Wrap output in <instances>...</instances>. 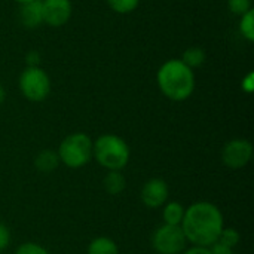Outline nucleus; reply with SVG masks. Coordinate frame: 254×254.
<instances>
[{
	"label": "nucleus",
	"instance_id": "nucleus-11",
	"mask_svg": "<svg viewBox=\"0 0 254 254\" xmlns=\"http://www.w3.org/2000/svg\"><path fill=\"white\" fill-rule=\"evenodd\" d=\"M60 158H58V153L54 152V150H49V149H45L42 152H39L34 158V167L39 173H43V174H49V173H54L58 165H60Z\"/></svg>",
	"mask_w": 254,
	"mask_h": 254
},
{
	"label": "nucleus",
	"instance_id": "nucleus-3",
	"mask_svg": "<svg viewBox=\"0 0 254 254\" xmlns=\"http://www.w3.org/2000/svg\"><path fill=\"white\" fill-rule=\"evenodd\" d=\"M129 146L115 134H103L92 141V158L107 171H121L129 162Z\"/></svg>",
	"mask_w": 254,
	"mask_h": 254
},
{
	"label": "nucleus",
	"instance_id": "nucleus-17",
	"mask_svg": "<svg viewBox=\"0 0 254 254\" xmlns=\"http://www.w3.org/2000/svg\"><path fill=\"white\" fill-rule=\"evenodd\" d=\"M240 33L249 42H254V9L249 10L241 16L240 21Z\"/></svg>",
	"mask_w": 254,
	"mask_h": 254
},
{
	"label": "nucleus",
	"instance_id": "nucleus-13",
	"mask_svg": "<svg viewBox=\"0 0 254 254\" xmlns=\"http://www.w3.org/2000/svg\"><path fill=\"white\" fill-rule=\"evenodd\" d=\"M164 211H162V219L165 225H171V226H180L183 216H185V207L177 202V201H171V202H165L164 204Z\"/></svg>",
	"mask_w": 254,
	"mask_h": 254
},
{
	"label": "nucleus",
	"instance_id": "nucleus-10",
	"mask_svg": "<svg viewBox=\"0 0 254 254\" xmlns=\"http://www.w3.org/2000/svg\"><path fill=\"white\" fill-rule=\"evenodd\" d=\"M19 21L25 28H36L40 24H43L42 0L19 4Z\"/></svg>",
	"mask_w": 254,
	"mask_h": 254
},
{
	"label": "nucleus",
	"instance_id": "nucleus-24",
	"mask_svg": "<svg viewBox=\"0 0 254 254\" xmlns=\"http://www.w3.org/2000/svg\"><path fill=\"white\" fill-rule=\"evenodd\" d=\"M210 252H211V254H234V250H232V249H229V247H226V246H223V244H220V243L213 244V246L210 247Z\"/></svg>",
	"mask_w": 254,
	"mask_h": 254
},
{
	"label": "nucleus",
	"instance_id": "nucleus-8",
	"mask_svg": "<svg viewBox=\"0 0 254 254\" xmlns=\"http://www.w3.org/2000/svg\"><path fill=\"white\" fill-rule=\"evenodd\" d=\"M73 6L70 0H42L43 24L49 27H63L71 18Z\"/></svg>",
	"mask_w": 254,
	"mask_h": 254
},
{
	"label": "nucleus",
	"instance_id": "nucleus-26",
	"mask_svg": "<svg viewBox=\"0 0 254 254\" xmlns=\"http://www.w3.org/2000/svg\"><path fill=\"white\" fill-rule=\"evenodd\" d=\"M4 100H6V91H4V88L0 85V106L4 103Z\"/></svg>",
	"mask_w": 254,
	"mask_h": 254
},
{
	"label": "nucleus",
	"instance_id": "nucleus-22",
	"mask_svg": "<svg viewBox=\"0 0 254 254\" xmlns=\"http://www.w3.org/2000/svg\"><path fill=\"white\" fill-rule=\"evenodd\" d=\"M9 243H10V232L3 223H0V252L7 249Z\"/></svg>",
	"mask_w": 254,
	"mask_h": 254
},
{
	"label": "nucleus",
	"instance_id": "nucleus-12",
	"mask_svg": "<svg viewBox=\"0 0 254 254\" xmlns=\"http://www.w3.org/2000/svg\"><path fill=\"white\" fill-rule=\"evenodd\" d=\"M103 186L109 195L116 196L125 190L127 179L121 171H107V174L104 176V180H103Z\"/></svg>",
	"mask_w": 254,
	"mask_h": 254
},
{
	"label": "nucleus",
	"instance_id": "nucleus-15",
	"mask_svg": "<svg viewBox=\"0 0 254 254\" xmlns=\"http://www.w3.org/2000/svg\"><path fill=\"white\" fill-rule=\"evenodd\" d=\"M205 58H207V55H205V51L202 49V48H199V46H190V48H188L185 52H183V55H182V63L183 64H186L189 68H198V67H201L204 63H205Z\"/></svg>",
	"mask_w": 254,
	"mask_h": 254
},
{
	"label": "nucleus",
	"instance_id": "nucleus-2",
	"mask_svg": "<svg viewBox=\"0 0 254 254\" xmlns=\"http://www.w3.org/2000/svg\"><path fill=\"white\" fill-rule=\"evenodd\" d=\"M161 92L171 101H185L195 91V73L182 60L165 61L156 74Z\"/></svg>",
	"mask_w": 254,
	"mask_h": 254
},
{
	"label": "nucleus",
	"instance_id": "nucleus-19",
	"mask_svg": "<svg viewBox=\"0 0 254 254\" xmlns=\"http://www.w3.org/2000/svg\"><path fill=\"white\" fill-rule=\"evenodd\" d=\"M228 7L234 15L243 16L249 10H252V0H228Z\"/></svg>",
	"mask_w": 254,
	"mask_h": 254
},
{
	"label": "nucleus",
	"instance_id": "nucleus-5",
	"mask_svg": "<svg viewBox=\"0 0 254 254\" xmlns=\"http://www.w3.org/2000/svg\"><path fill=\"white\" fill-rule=\"evenodd\" d=\"M18 85L24 98L33 103H40L51 94V79L42 67H25Z\"/></svg>",
	"mask_w": 254,
	"mask_h": 254
},
{
	"label": "nucleus",
	"instance_id": "nucleus-1",
	"mask_svg": "<svg viewBox=\"0 0 254 254\" xmlns=\"http://www.w3.org/2000/svg\"><path fill=\"white\" fill-rule=\"evenodd\" d=\"M180 228L186 237V241L192 246L211 247L217 243L220 232L225 228V220L217 205L213 202L199 201L185 208Z\"/></svg>",
	"mask_w": 254,
	"mask_h": 254
},
{
	"label": "nucleus",
	"instance_id": "nucleus-23",
	"mask_svg": "<svg viewBox=\"0 0 254 254\" xmlns=\"http://www.w3.org/2000/svg\"><path fill=\"white\" fill-rule=\"evenodd\" d=\"M241 88L246 94H252L254 91V73L250 71L244 76L243 82H241Z\"/></svg>",
	"mask_w": 254,
	"mask_h": 254
},
{
	"label": "nucleus",
	"instance_id": "nucleus-9",
	"mask_svg": "<svg viewBox=\"0 0 254 254\" xmlns=\"http://www.w3.org/2000/svg\"><path fill=\"white\" fill-rule=\"evenodd\" d=\"M168 195H170L168 185L165 180H162L159 177L147 180L143 185L141 192H140V198H141L143 205L147 208H152V210L162 207L167 202Z\"/></svg>",
	"mask_w": 254,
	"mask_h": 254
},
{
	"label": "nucleus",
	"instance_id": "nucleus-16",
	"mask_svg": "<svg viewBox=\"0 0 254 254\" xmlns=\"http://www.w3.org/2000/svg\"><path fill=\"white\" fill-rule=\"evenodd\" d=\"M107 4L113 12L127 15V13L134 12L138 7L140 0H107Z\"/></svg>",
	"mask_w": 254,
	"mask_h": 254
},
{
	"label": "nucleus",
	"instance_id": "nucleus-18",
	"mask_svg": "<svg viewBox=\"0 0 254 254\" xmlns=\"http://www.w3.org/2000/svg\"><path fill=\"white\" fill-rule=\"evenodd\" d=\"M240 240H241V235H240V232L237 229H234V228H223L217 243H220V244H223V246H226V247L234 250L238 246Z\"/></svg>",
	"mask_w": 254,
	"mask_h": 254
},
{
	"label": "nucleus",
	"instance_id": "nucleus-14",
	"mask_svg": "<svg viewBox=\"0 0 254 254\" xmlns=\"http://www.w3.org/2000/svg\"><path fill=\"white\" fill-rule=\"evenodd\" d=\"M86 254H119V247L112 238L97 237L89 243Z\"/></svg>",
	"mask_w": 254,
	"mask_h": 254
},
{
	"label": "nucleus",
	"instance_id": "nucleus-21",
	"mask_svg": "<svg viewBox=\"0 0 254 254\" xmlns=\"http://www.w3.org/2000/svg\"><path fill=\"white\" fill-rule=\"evenodd\" d=\"M40 52L31 49L25 54V64L27 67H40Z\"/></svg>",
	"mask_w": 254,
	"mask_h": 254
},
{
	"label": "nucleus",
	"instance_id": "nucleus-6",
	"mask_svg": "<svg viewBox=\"0 0 254 254\" xmlns=\"http://www.w3.org/2000/svg\"><path fill=\"white\" fill-rule=\"evenodd\" d=\"M186 244L188 241L180 226L164 223L152 235V247L158 254H182Z\"/></svg>",
	"mask_w": 254,
	"mask_h": 254
},
{
	"label": "nucleus",
	"instance_id": "nucleus-27",
	"mask_svg": "<svg viewBox=\"0 0 254 254\" xmlns=\"http://www.w3.org/2000/svg\"><path fill=\"white\" fill-rule=\"evenodd\" d=\"M18 4H25V3H31V1H36V0H15Z\"/></svg>",
	"mask_w": 254,
	"mask_h": 254
},
{
	"label": "nucleus",
	"instance_id": "nucleus-25",
	"mask_svg": "<svg viewBox=\"0 0 254 254\" xmlns=\"http://www.w3.org/2000/svg\"><path fill=\"white\" fill-rule=\"evenodd\" d=\"M183 254H211L210 247H199V246H193L189 250H186Z\"/></svg>",
	"mask_w": 254,
	"mask_h": 254
},
{
	"label": "nucleus",
	"instance_id": "nucleus-20",
	"mask_svg": "<svg viewBox=\"0 0 254 254\" xmlns=\"http://www.w3.org/2000/svg\"><path fill=\"white\" fill-rule=\"evenodd\" d=\"M15 254H49V252L36 243H22L16 249Z\"/></svg>",
	"mask_w": 254,
	"mask_h": 254
},
{
	"label": "nucleus",
	"instance_id": "nucleus-4",
	"mask_svg": "<svg viewBox=\"0 0 254 254\" xmlns=\"http://www.w3.org/2000/svg\"><path fill=\"white\" fill-rule=\"evenodd\" d=\"M57 153L65 167L82 168L92 159V140L85 132L68 134L60 143Z\"/></svg>",
	"mask_w": 254,
	"mask_h": 254
},
{
	"label": "nucleus",
	"instance_id": "nucleus-7",
	"mask_svg": "<svg viewBox=\"0 0 254 254\" xmlns=\"http://www.w3.org/2000/svg\"><path fill=\"white\" fill-rule=\"evenodd\" d=\"M253 158V144L244 138H234L222 149V162L231 170L244 168Z\"/></svg>",
	"mask_w": 254,
	"mask_h": 254
}]
</instances>
